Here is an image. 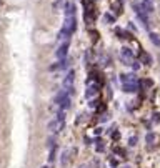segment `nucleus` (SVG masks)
<instances>
[{
    "instance_id": "nucleus-14",
    "label": "nucleus",
    "mask_w": 160,
    "mask_h": 168,
    "mask_svg": "<svg viewBox=\"0 0 160 168\" xmlns=\"http://www.w3.org/2000/svg\"><path fill=\"white\" fill-rule=\"evenodd\" d=\"M144 85H145V87H152V82H150V80H145Z\"/></svg>"
},
{
    "instance_id": "nucleus-9",
    "label": "nucleus",
    "mask_w": 160,
    "mask_h": 168,
    "mask_svg": "<svg viewBox=\"0 0 160 168\" xmlns=\"http://www.w3.org/2000/svg\"><path fill=\"white\" fill-rule=\"evenodd\" d=\"M150 42H152L154 45H157V47H160V38H158V35L150 33Z\"/></svg>"
},
{
    "instance_id": "nucleus-8",
    "label": "nucleus",
    "mask_w": 160,
    "mask_h": 168,
    "mask_svg": "<svg viewBox=\"0 0 160 168\" xmlns=\"http://www.w3.org/2000/svg\"><path fill=\"white\" fill-rule=\"evenodd\" d=\"M140 58H142V62H144L145 65H152V58H150V55H148V53H144V52H142V53H140Z\"/></svg>"
},
{
    "instance_id": "nucleus-13",
    "label": "nucleus",
    "mask_w": 160,
    "mask_h": 168,
    "mask_svg": "<svg viewBox=\"0 0 160 168\" xmlns=\"http://www.w3.org/2000/svg\"><path fill=\"white\" fill-rule=\"evenodd\" d=\"M132 67H133V70H137L140 65H138V62H132Z\"/></svg>"
},
{
    "instance_id": "nucleus-2",
    "label": "nucleus",
    "mask_w": 160,
    "mask_h": 168,
    "mask_svg": "<svg viewBox=\"0 0 160 168\" xmlns=\"http://www.w3.org/2000/svg\"><path fill=\"white\" fill-rule=\"evenodd\" d=\"M67 53H69V40H65L63 44H60V47L57 48L55 55H57L59 60H63V58H67Z\"/></svg>"
},
{
    "instance_id": "nucleus-12",
    "label": "nucleus",
    "mask_w": 160,
    "mask_h": 168,
    "mask_svg": "<svg viewBox=\"0 0 160 168\" xmlns=\"http://www.w3.org/2000/svg\"><path fill=\"white\" fill-rule=\"evenodd\" d=\"M152 120H154L155 123H158V121H160V115H158V113H155V115H154V118H152Z\"/></svg>"
},
{
    "instance_id": "nucleus-16",
    "label": "nucleus",
    "mask_w": 160,
    "mask_h": 168,
    "mask_svg": "<svg viewBox=\"0 0 160 168\" xmlns=\"http://www.w3.org/2000/svg\"><path fill=\"white\" fill-rule=\"evenodd\" d=\"M42 168H48V166H42Z\"/></svg>"
},
{
    "instance_id": "nucleus-4",
    "label": "nucleus",
    "mask_w": 160,
    "mask_h": 168,
    "mask_svg": "<svg viewBox=\"0 0 160 168\" xmlns=\"http://www.w3.org/2000/svg\"><path fill=\"white\" fill-rule=\"evenodd\" d=\"M63 128V121L62 120H52L50 123H48V131H50V133H59L60 130H62Z\"/></svg>"
},
{
    "instance_id": "nucleus-15",
    "label": "nucleus",
    "mask_w": 160,
    "mask_h": 168,
    "mask_svg": "<svg viewBox=\"0 0 160 168\" xmlns=\"http://www.w3.org/2000/svg\"><path fill=\"white\" fill-rule=\"evenodd\" d=\"M135 142H137V138H130V145H132V146L135 145Z\"/></svg>"
},
{
    "instance_id": "nucleus-7",
    "label": "nucleus",
    "mask_w": 160,
    "mask_h": 168,
    "mask_svg": "<svg viewBox=\"0 0 160 168\" xmlns=\"http://www.w3.org/2000/svg\"><path fill=\"white\" fill-rule=\"evenodd\" d=\"M138 88V82L137 83H123V92H129V93H133Z\"/></svg>"
},
{
    "instance_id": "nucleus-5",
    "label": "nucleus",
    "mask_w": 160,
    "mask_h": 168,
    "mask_svg": "<svg viewBox=\"0 0 160 168\" xmlns=\"http://www.w3.org/2000/svg\"><path fill=\"white\" fill-rule=\"evenodd\" d=\"M140 7H142V10H144V12L148 15V13L154 12L155 3H154V0H142V2H140Z\"/></svg>"
},
{
    "instance_id": "nucleus-11",
    "label": "nucleus",
    "mask_w": 160,
    "mask_h": 168,
    "mask_svg": "<svg viewBox=\"0 0 160 168\" xmlns=\"http://www.w3.org/2000/svg\"><path fill=\"white\" fill-rule=\"evenodd\" d=\"M85 95H87V96L95 95V88H94V87H90V88H88V92H85Z\"/></svg>"
},
{
    "instance_id": "nucleus-6",
    "label": "nucleus",
    "mask_w": 160,
    "mask_h": 168,
    "mask_svg": "<svg viewBox=\"0 0 160 168\" xmlns=\"http://www.w3.org/2000/svg\"><path fill=\"white\" fill-rule=\"evenodd\" d=\"M120 80H122V83H137V78H135L133 73H123V75H120Z\"/></svg>"
},
{
    "instance_id": "nucleus-10",
    "label": "nucleus",
    "mask_w": 160,
    "mask_h": 168,
    "mask_svg": "<svg viewBox=\"0 0 160 168\" xmlns=\"http://www.w3.org/2000/svg\"><path fill=\"white\" fill-rule=\"evenodd\" d=\"M154 140H155V135H154V133H148V135H147V143H152Z\"/></svg>"
},
{
    "instance_id": "nucleus-1",
    "label": "nucleus",
    "mask_w": 160,
    "mask_h": 168,
    "mask_svg": "<svg viewBox=\"0 0 160 168\" xmlns=\"http://www.w3.org/2000/svg\"><path fill=\"white\" fill-rule=\"evenodd\" d=\"M73 80H75V72L70 70L67 73V77L63 78V90H67L70 95H72V90H73Z\"/></svg>"
},
{
    "instance_id": "nucleus-3",
    "label": "nucleus",
    "mask_w": 160,
    "mask_h": 168,
    "mask_svg": "<svg viewBox=\"0 0 160 168\" xmlns=\"http://www.w3.org/2000/svg\"><path fill=\"white\" fill-rule=\"evenodd\" d=\"M120 57H122V62L125 63V65H132V62H133V53L130 52V48H122Z\"/></svg>"
}]
</instances>
